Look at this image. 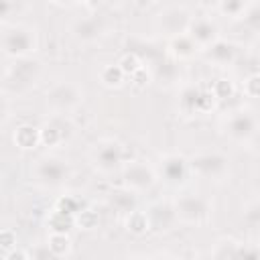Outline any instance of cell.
Returning <instances> with one entry per match:
<instances>
[{
  "label": "cell",
  "instance_id": "1",
  "mask_svg": "<svg viewBox=\"0 0 260 260\" xmlns=\"http://www.w3.org/2000/svg\"><path fill=\"white\" fill-rule=\"evenodd\" d=\"M39 47V37L30 24H10L0 32V51L10 59L30 57Z\"/></svg>",
  "mask_w": 260,
  "mask_h": 260
},
{
  "label": "cell",
  "instance_id": "2",
  "mask_svg": "<svg viewBox=\"0 0 260 260\" xmlns=\"http://www.w3.org/2000/svg\"><path fill=\"white\" fill-rule=\"evenodd\" d=\"M39 73H41L39 61H35L32 57L14 59V63L6 69L2 81L10 91H24L37 83Z\"/></svg>",
  "mask_w": 260,
  "mask_h": 260
},
{
  "label": "cell",
  "instance_id": "3",
  "mask_svg": "<svg viewBox=\"0 0 260 260\" xmlns=\"http://www.w3.org/2000/svg\"><path fill=\"white\" fill-rule=\"evenodd\" d=\"M191 18L193 16H191V12H189V8L185 4H167L156 14V26L169 39H173V37L185 35L189 30Z\"/></svg>",
  "mask_w": 260,
  "mask_h": 260
},
{
  "label": "cell",
  "instance_id": "4",
  "mask_svg": "<svg viewBox=\"0 0 260 260\" xmlns=\"http://www.w3.org/2000/svg\"><path fill=\"white\" fill-rule=\"evenodd\" d=\"M35 181L43 187H61L69 177V165L61 156H41L35 165Z\"/></svg>",
  "mask_w": 260,
  "mask_h": 260
},
{
  "label": "cell",
  "instance_id": "5",
  "mask_svg": "<svg viewBox=\"0 0 260 260\" xmlns=\"http://www.w3.org/2000/svg\"><path fill=\"white\" fill-rule=\"evenodd\" d=\"M81 100H83V91L71 81H59L47 89V104L61 116L75 110L81 104Z\"/></svg>",
  "mask_w": 260,
  "mask_h": 260
},
{
  "label": "cell",
  "instance_id": "6",
  "mask_svg": "<svg viewBox=\"0 0 260 260\" xmlns=\"http://www.w3.org/2000/svg\"><path fill=\"white\" fill-rule=\"evenodd\" d=\"M189 173L203 179H219L228 171V156L221 152H199L187 160Z\"/></svg>",
  "mask_w": 260,
  "mask_h": 260
},
{
  "label": "cell",
  "instance_id": "7",
  "mask_svg": "<svg viewBox=\"0 0 260 260\" xmlns=\"http://www.w3.org/2000/svg\"><path fill=\"white\" fill-rule=\"evenodd\" d=\"M124 183L132 193H142L152 189L156 183V173L146 160H128L124 167Z\"/></svg>",
  "mask_w": 260,
  "mask_h": 260
},
{
  "label": "cell",
  "instance_id": "8",
  "mask_svg": "<svg viewBox=\"0 0 260 260\" xmlns=\"http://www.w3.org/2000/svg\"><path fill=\"white\" fill-rule=\"evenodd\" d=\"M91 160L102 173H112L124 160V146L114 138H104L93 146Z\"/></svg>",
  "mask_w": 260,
  "mask_h": 260
},
{
  "label": "cell",
  "instance_id": "9",
  "mask_svg": "<svg viewBox=\"0 0 260 260\" xmlns=\"http://www.w3.org/2000/svg\"><path fill=\"white\" fill-rule=\"evenodd\" d=\"M223 124H225V134L238 142H246L248 138H252L258 128V120H256L254 112H250V110L232 112Z\"/></svg>",
  "mask_w": 260,
  "mask_h": 260
},
{
  "label": "cell",
  "instance_id": "10",
  "mask_svg": "<svg viewBox=\"0 0 260 260\" xmlns=\"http://www.w3.org/2000/svg\"><path fill=\"white\" fill-rule=\"evenodd\" d=\"M173 207H175V213H177V221H185V223H199L207 215L205 201L195 193L181 195L179 199H175Z\"/></svg>",
  "mask_w": 260,
  "mask_h": 260
},
{
  "label": "cell",
  "instance_id": "11",
  "mask_svg": "<svg viewBox=\"0 0 260 260\" xmlns=\"http://www.w3.org/2000/svg\"><path fill=\"white\" fill-rule=\"evenodd\" d=\"M187 35L203 51V49H207L211 43H215L219 39V26L211 16H193Z\"/></svg>",
  "mask_w": 260,
  "mask_h": 260
},
{
  "label": "cell",
  "instance_id": "12",
  "mask_svg": "<svg viewBox=\"0 0 260 260\" xmlns=\"http://www.w3.org/2000/svg\"><path fill=\"white\" fill-rule=\"evenodd\" d=\"M146 217H148V225L154 232H167L171 230V225L177 221V213L173 203L169 201H154L144 209Z\"/></svg>",
  "mask_w": 260,
  "mask_h": 260
},
{
  "label": "cell",
  "instance_id": "13",
  "mask_svg": "<svg viewBox=\"0 0 260 260\" xmlns=\"http://www.w3.org/2000/svg\"><path fill=\"white\" fill-rule=\"evenodd\" d=\"M104 20L100 18V16H95V14H87V16H81V18H77L75 22H73V26H71V32H73V37L77 39V41H81V43H93V41H98L102 35H104Z\"/></svg>",
  "mask_w": 260,
  "mask_h": 260
},
{
  "label": "cell",
  "instance_id": "14",
  "mask_svg": "<svg viewBox=\"0 0 260 260\" xmlns=\"http://www.w3.org/2000/svg\"><path fill=\"white\" fill-rule=\"evenodd\" d=\"M59 124H61V114H55L53 120L45 122L39 128V140H41L43 146H49V148L51 146H59L69 136L71 130H63V126H59Z\"/></svg>",
  "mask_w": 260,
  "mask_h": 260
},
{
  "label": "cell",
  "instance_id": "15",
  "mask_svg": "<svg viewBox=\"0 0 260 260\" xmlns=\"http://www.w3.org/2000/svg\"><path fill=\"white\" fill-rule=\"evenodd\" d=\"M203 51H205V57H207L211 63L219 65V67H225V65L232 63L234 57H236V47H234L230 41L221 39V37H219L215 43H211L207 49H203Z\"/></svg>",
  "mask_w": 260,
  "mask_h": 260
},
{
  "label": "cell",
  "instance_id": "16",
  "mask_svg": "<svg viewBox=\"0 0 260 260\" xmlns=\"http://www.w3.org/2000/svg\"><path fill=\"white\" fill-rule=\"evenodd\" d=\"M160 173L162 177L169 181V183H179L183 181V177L189 173V167H187V160L179 154H169L162 158V165H160Z\"/></svg>",
  "mask_w": 260,
  "mask_h": 260
},
{
  "label": "cell",
  "instance_id": "17",
  "mask_svg": "<svg viewBox=\"0 0 260 260\" xmlns=\"http://www.w3.org/2000/svg\"><path fill=\"white\" fill-rule=\"evenodd\" d=\"M169 51L173 53V57L177 59H191L195 57V53L199 51V47L191 41V37L185 32V35H179V37H173L169 39Z\"/></svg>",
  "mask_w": 260,
  "mask_h": 260
},
{
  "label": "cell",
  "instance_id": "18",
  "mask_svg": "<svg viewBox=\"0 0 260 260\" xmlns=\"http://www.w3.org/2000/svg\"><path fill=\"white\" fill-rule=\"evenodd\" d=\"M14 144L22 150H32L41 144L39 140V128L32 124H22L14 130Z\"/></svg>",
  "mask_w": 260,
  "mask_h": 260
},
{
  "label": "cell",
  "instance_id": "19",
  "mask_svg": "<svg viewBox=\"0 0 260 260\" xmlns=\"http://www.w3.org/2000/svg\"><path fill=\"white\" fill-rule=\"evenodd\" d=\"M124 225L126 230L132 234V236H144L146 232H150V225H148V217L142 209H132L126 213V219H124Z\"/></svg>",
  "mask_w": 260,
  "mask_h": 260
},
{
  "label": "cell",
  "instance_id": "20",
  "mask_svg": "<svg viewBox=\"0 0 260 260\" xmlns=\"http://www.w3.org/2000/svg\"><path fill=\"white\" fill-rule=\"evenodd\" d=\"M47 225H49L51 234H67L71 228H75V217L73 215H65V213L53 209L49 219H47Z\"/></svg>",
  "mask_w": 260,
  "mask_h": 260
},
{
  "label": "cell",
  "instance_id": "21",
  "mask_svg": "<svg viewBox=\"0 0 260 260\" xmlns=\"http://www.w3.org/2000/svg\"><path fill=\"white\" fill-rule=\"evenodd\" d=\"M47 250H49L51 256H55V258L67 256L69 250H71V240H69V236H67V234H49Z\"/></svg>",
  "mask_w": 260,
  "mask_h": 260
},
{
  "label": "cell",
  "instance_id": "22",
  "mask_svg": "<svg viewBox=\"0 0 260 260\" xmlns=\"http://www.w3.org/2000/svg\"><path fill=\"white\" fill-rule=\"evenodd\" d=\"M250 8L248 2H242V0H221L215 4V10L221 14V16H230V18H240V16H246V10Z\"/></svg>",
  "mask_w": 260,
  "mask_h": 260
},
{
  "label": "cell",
  "instance_id": "23",
  "mask_svg": "<svg viewBox=\"0 0 260 260\" xmlns=\"http://www.w3.org/2000/svg\"><path fill=\"white\" fill-rule=\"evenodd\" d=\"M124 79H126V75L122 73L118 63H110V65H104L100 69V81L106 87H120L124 83Z\"/></svg>",
  "mask_w": 260,
  "mask_h": 260
},
{
  "label": "cell",
  "instance_id": "24",
  "mask_svg": "<svg viewBox=\"0 0 260 260\" xmlns=\"http://www.w3.org/2000/svg\"><path fill=\"white\" fill-rule=\"evenodd\" d=\"M110 201H112V205H114L116 209H120V211H124V213H128V211H132V209H136L134 193H132V191H128V189L114 191V193H112V197H110Z\"/></svg>",
  "mask_w": 260,
  "mask_h": 260
},
{
  "label": "cell",
  "instance_id": "25",
  "mask_svg": "<svg viewBox=\"0 0 260 260\" xmlns=\"http://www.w3.org/2000/svg\"><path fill=\"white\" fill-rule=\"evenodd\" d=\"M234 91H236L234 83H232L230 79H225V77H219V79H215V81L211 83V87H209V93L213 95V100H215V102H223V100H230V98L234 95Z\"/></svg>",
  "mask_w": 260,
  "mask_h": 260
},
{
  "label": "cell",
  "instance_id": "26",
  "mask_svg": "<svg viewBox=\"0 0 260 260\" xmlns=\"http://www.w3.org/2000/svg\"><path fill=\"white\" fill-rule=\"evenodd\" d=\"M118 67L122 69V73L126 75V77H130L132 73H136L140 67H144L142 65V59L136 55V53H124L122 55V59L118 61Z\"/></svg>",
  "mask_w": 260,
  "mask_h": 260
},
{
  "label": "cell",
  "instance_id": "27",
  "mask_svg": "<svg viewBox=\"0 0 260 260\" xmlns=\"http://www.w3.org/2000/svg\"><path fill=\"white\" fill-rule=\"evenodd\" d=\"M98 213L93 209H79L75 213V228H81V230H93L98 228Z\"/></svg>",
  "mask_w": 260,
  "mask_h": 260
},
{
  "label": "cell",
  "instance_id": "28",
  "mask_svg": "<svg viewBox=\"0 0 260 260\" xmlns=\"http://www.w3.org/2000/svg\"><path fill=\"white\" fill-rule=\"evenodd\" d=\"M53 209H57V211H61V213H65V215H73V217H75V213H77L81 207H79V201H77L75 197L65 195V197H59V199H57V203H55Z\"/></svg>",
  "mask_w": 260,
  "mask_h": 260
},
{
  "label": "cell",
  "instance_id": "29",
  "mask_svg": "<svg viewBox=\"0 0 260 260\" xmlns=\"http://www.w3.org/2000/svg\"><path fill=\"white\" fill-rule=\"evenodd\" d=\"M244 93L252 100L258 98V93H260V75L258 73H252L244 79Z\"/></svg>",
  "mask_w": 260,
  "mask_h": 260
},
{
  "label": "cell",
  "instance_id": "30",
  "mask_svg": "<svg viewBox=\"0 0 260 260\" xmlns=\"http://www.w3.org/2000/svg\"><path fill=\"white\" fill-rule=\"evenodd\" d=\"M0 248L6 250V252H10V250L16 248V234L10 228L0 230Z\"/></svg>",
  "mask_w": 260,
  "mask_h": 260
},
{
  "label": "cell",
  "instance_id": "31",
  "mask_svg": "<svg viewBox=\"0 0 260 260\" xmlns=\"http://www.w3.org/2000/svg\"><path fill=\"white\" fill-rule=\"evenodd\" d=\"M148 71H146V67H140L136 73H132L130 75V83L134 85V87H144L146 83H148Z\"/></svg>",
  "mask_w": 260,
  "mask_h": 260
},
{
  "label": "cell",
  "instance_id": "32",
  "mask_svg": "<svg viewBox=\"0 0 260 260\" xmlns=\"http://www.w3.org/2000/svg\"><path fill=\"white\" fill-rule=\"evenodd\" d=\"M16 8H18V6H16L14 2H4V0H0V20H6Z\"/></svg>",
  "mask_w": 260,
  "mask_h": 260
},
{
  "label": "cell",
  "instance_id": "33",
  "mask_svg": "<svg viewBox=\"0 0 260 260\" xmlns=\"http://www.w3.org/2000/svg\"><path fill=\"white\" fill-rule=\"evenodd\" d=\"M4 260H30V258H28V254H26L24 250H20V248H14V250L6 252Z\"/></svg>",
  "mask_w": 260,
  "mask_h": 260
},
{
  "label": "cell",
  "instance_id": "34",
  "mask_svg": "<svg viewBox=\"0 0 260 260\" xmlns=\"http://www.w3.org/2000/svg\"><path fill=\"white\" fill-rule=\"evenodd\" d=\"M242 260H258L256 246H252V248H246V246H244V250H242Z\"/></svg>",
  "mask_w": 260,
  "mask_h": 260
},
{
  "label": "cell",
  "instance_id": "35",
  "mask_svg": "<svg viewBox=\"0 0 260 260\" xmlns=\"http://www.w3.org/2000/svg\"><path fill=\"white\" fill-rule=\"evenodd\" d=\"M8 118V100L6 95L0 93V122H4Z\"/></svg>",
  "mask_w": 260,
  "mask_h": 260
},
{
  "label": "cell",
  "instance_id": "36",
  "mask_svg": "<svg viewBox=\"0 0 260 260\" xmlns=\"http://www.w3.org/2000/svg\"><path fill=\"white\" fill-rule=\"evenodd\" d=\"M154 260H177V258H173V256H167V254H160V256H156Z\"/></svg>",
  "mask_w": 260,
  "mask_h": 260
}]
</instances>
